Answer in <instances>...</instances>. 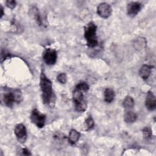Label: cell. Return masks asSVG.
<instances>
[{
    "instance_id": "obj_20",
    "label": "cell",
    "mask_w": 156,
    "mask_h": 156,
    "mask_svg": "<svg viewBox=\"0 0 156 156\" xmlns=\"http://www.w3.org/2000/svg\"><path fill=\"white\" fill-rule=\"evenodd\" d=\"M15 96V102H20L23 100V95L20 90H15L13 91Z\"/></svg>"
},
{
    "instance_id": "obj_1",
    "label": "cell",
    "mask_w": 156,
    "mask_h": 156,
    "mask_svg": "<svg viewBox=\"0 0 156 156\" xmlns=\"http://www.w3.org/2000/svg\"><path fill=\"white\" fill-rule=\"evenodd\" d=\"M40 85L41 91L43 102L45 104L50 105L53 100V90L51 81L47 77L46 74L41 72L40 74Z\"/></svg>"
},
{
    "instance_id": "obj_4",
    "label": "cell",
    "mask_w": 156,
    "mask_h": 156,
    "mask_svg": "<svg viewBox=\"0 0 156 156\" xmlns=\"http://www.w3.org/2000/svg\"><path fill=\"white\" fill-rule=\"evenodd\" d=\"M30 120L38 128L44 127L46 122L45 115L40 113L37 109H34L30 114Z\"/></svg>"
},
{
    "instance_id": "obj_10",
    "label": "cell",
    "mask_w": 156,
    "mask_h": 156,
    "mask_svg": "<svg viewBox=\"0 0 156 156\" xmlns=\"http://www.w3.org/2000/svg\"><path fill=\"white\" fill-rule=\"evenodd\" d=\"M3 101L5 105H7L9 107H12L14 102H15L13 92L12 91V92H8L5 93L4 95Z\"/></svg>"
},
{
    "instance_id": "obj_7",
    "label": "cell",
    "mask_w": 156,
    "mask_h": 156,
    "mask_svg": "<svg viewBox=\"0 0 156 156\" xmlns=\"http://www.w3.org/2000/svg\"><path fill=\"white\" fill-rule=\"evenodd\" d=\"M112 12V10L110 5L106 2L99 4L97 7V13L99 16L103 18H108L111 15Z\"/></svg>"
},
{
    "instance_id": "obj_22",
    "label": "cell",
    "mask_w": 156,
    "mask_h": 156,
    "mask_svg": "<svg viewBox=\"0 0 156 156\" xmlns=\"http://www.w3.org/2000/svg\"><path fill=\"white\" fill-rule=\"evenodd\" d=\"M6 5L9 9H13L16 6V2L14 0H8L6 1Z\"/></svg>"
},
{
    "instance_id": "obj_19",
    "label": "cell",
    "mask_w": 156,
    "mask_h": 156,
    "mask_svg": "<svg viewBox=\"0 0 156 156\" xmlns=\"http://www.w3.org/2000/svg\"><path fill=\"white\" fill-rule=\"evenodd\" d=\"M143 135L144 136V137L146 139H149L152 137V130L150 127H145L143 130Z\"/></svg>"
},
{
    "instance_id": "obj_11",
    "label": "cell",
    "mask_w": 156,
    "mask_h": 156,
    "mask_svg": "<svg viewBox=\"0 0 156 156\" xmlns=\"http://www.w3.org/2000/svg\"><path fill=\"white\" fill-rule=\"evenodd\" d=\"M151 73V67L147 65H143L140 69L139 74L143 79H147Z\"/></svg>"
},
{
    "instance_id": "obj_2",
    "label": "cell",
    "mask_w": 156,
    "mask_h": 156,
    "mask_svg": "<svg viewBox=\"0 0 156 156\" xmlns=\"http://www.w3.org/2000/svg\"><path fill=\"white\" fill-rule=\"evenodd\" d=\"M96 30L97 26L93 22L89 23L84 27V37L87 46L90 48H94L98 44Z\"/></svg>"
},
{
    "instance_id": "obj_18",
    "label": "cell",
    "mask_w": 156,
    "mask_h": 156,
    "mask_svg": "<svg viewBox=\"0 0 156 156\" xmlns=\"http://www.w3.org/2000/svg\"><path fill=\"white\" fill-rule=\"evenodd\" d=\"M76 88L77 89V90H79L80 91L86 92V91H87L89 90V85L86 82H82L79 83L76 85Z\"/></svg>"
},
{
    "instance_id": "obj_23",
    "label": "cell",
    "mask_w": 156,
    "mask_h": 156,
    "mask_svg": "<svg viewBox=\"0 0 156 156\" xmlns=\"http://www.w3.org/2000/svg\"><path fill=\"white\" fill-rule=\"evenodd\" d=\"M21 152H22V154H23V155H31L30 151H29L27 149H26V148H23V149H22Z\"/></svg>"
},
{
    "instance_id": "obj_8",
    "label": "cell",
    "mask_w": 156,
    "mask_h": 156,
    "mask_svg": "<svg viewBox=\"0 0 156 156\" xmlns=\"http://www.w3.org/2000/svg\"><path fill=\"white\" fill-rule=\"evenodd\" d=\"M141 9V4L138 2H130L128 4L127 10V14L133 17L136 15Z\"/></svg>"
},
{
    "instance_id": "obj_21",
    "label": "cell",
    "mask_w": 156,
    "mask_h": 156,
    "mask_svg": "<svg viewBox=\"0 0 156 156\" xmlns=\"http://www.w3.org/2000/svg\"><path fill=\"white\" fill-rule=\"evenodd\" d=\"M57 80L62 84L65 83L67 81V76L65 73H60V74L58 75V76L57 77Z\"/></svg>"
},
{
    "instance_id": "obj_17",
    "label": "cell",
    "mask_w": 156,
    "mask_h": 156,
    "mask_svg": "<svg viewBox=\"0 0 156 156\" xmlns=\"http://www.w3.org/2000/svg\"><path fill=\"white\" fill-rule=\"evenodd\" d=\"M94 125V122L93 119L91 116H88L85 121V126L86 127V130H90L93 128Z\"/></svg>"
},
{
    "instance_id": "obj_6",
    "label": "cell",
    "mask_w": 156,
    "mask_h": 156,
    "mask_svg": "<svg viewBox=\"0 0 156 156\" xmlns=\"http://www.w3.org/2000/svg\"><path fill=\"white\" fill-rule=\"evenodd\" d=\"M14 133L19 142L23 143L26 141L27 139V131L25 126L23 124H18L15 127Z\"/></svg>"
},
{
    "instance_id": "obj_16",
    "label": "cell",
    "mask_w": 156,
    "mask_h": 156,
    "mask_svg": "<svg viewBox=\"0 0 156 156\" xmlns=\"http://www.w3.org/2000/svg\"><path fill=\"white\" fill-rule=\"evenodd\" d=\"M31 12H32V15L34 20H35V21L38 24V25H41V19L40 13H39L38 9L36 7H33L31 9Z\"/></svg>"
},
{
    "instance_id": "obj_24",
    "label": "cell",
    "mask_w": 156,
    "mask_h": 156,
    "mask_svg": "<svg viewBox=\"0 0 156 156\" xmlns=\"http://www.w3.org/2000/svg\"><path fill=\"white\" fill-rule=\"evenodd\" d=\"M0 11H1V18H2V16L4 15V10H3V7H2V5H1Z\"/></svg>"
},
{
    "instance_id": "obj_12",
    "label": "cell",
    "mask_w": 156,
    "mask_h": 156,
    "mask_svg": "<svg viewBox=\"0 0 156 156\" xmlns=\"http://www.w3.org/2000/svg\"><path fill=\"white\" fill-rule=\"evenodd\" d=\"M137 119V115L132 111H127L124 115V121L127 123H133Z\"/></svg>"
},
{
    "instance_id": "obj_3",
    "label": "cell",
    "mask_w": 156,
    "mask_h": 156,
    "mask_svg": "<svg viewBox=\"0 0 156 156\" xmlns=\"http://www.w3.org/2000/svg\"><path fill=\"white\" fill-rule=\"evenodd\" d=\"M83 92L84 91L76 88L73 92V99L75 104L76 109L80 112H85L87 107V101Z\"/></svg>"
},
{
    "instance_id": "obj_13",
    "label": "cell",
    "mask_w": 156,
    "mask_h": 156,
    "mask_svg": "<svg viewBox=\"0 0 156 156\" xmlns=\"http://www.w3.org/2000/svg\"><path fill=\"white\" fill-rule=\"evenodd\" d=\"M80 133L76 130L72 129L70 130L69 136H68V140L69 143L72 144L76 143L80 138Z\"/></svg>"
},
{
    "instance_id": "obj_14",
    "label": "cell",
    "mask_w": 156,
    "mask_h": 156,
    "mask_svg": "<svg viewBox=\"0 0 156 156\" xmlns=\"http://www.w3.org/2000/svg\"><path fill=\"white\" fill-rule=\"evenodd\" d=\"M115 93L112 89L107 88L104 91V100L107 103H111L115 98Z\"/></svg>"
},
{
    "instance_id": "obj_15",
    "label": "cell",
    "mask_w": 156,
    "mask_h": 156,
    "mask_svg": "<svg viewBox=\"0 0 156 156\" xmlns=\"http://www.w3.org/2000/svg\"><path fill=\"white\" fill-rule=\"evenodd\" d=\"M135 102L131 96H126L123 101L122 102V105L124 107V108L127 110H129L130 108H132L134 106Z\"/></svg>"
},
{
    "instance_id": "obj_5",
    "label": "cell",
    "mask_w": 156,
    "mask_h": 156,
    "mask_svg": "<svg viewBox=\"0 0 156 156\" xmlns=\"http://www.w3.org/2000/svg\"><path fill=\"white\" fill-rule=\"evenodd\" d=\"M43 58L47 65H54L57 58V54L56 51L51 48L46 49L43 53Z\"/></svg>"
},
{
    "instance_id": "obj_9",
    "label": "cell",
    "mask_w": 156,
    "mask_h": 156,
    "mask_svg": "<svg viewBox=\"0 0 156 156\" xmlns=\"http://www.w3.org/2000/svg\"><path fill=\"white\" fill-rule=\"evenodd\" d=\"M146 107L150 111L154 110L156 108V99L154 93L149 91L147 93L145 100Z\"/></svg>"
}]
</instances>
